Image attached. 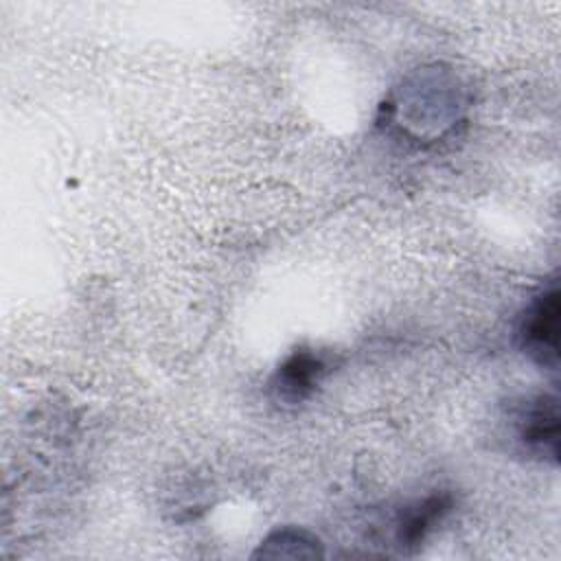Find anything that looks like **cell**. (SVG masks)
<instances>
[{"label":"cell","mask_w":561,"mask_h":561,"mask_svg":"<svg viewBox=\"0 0 561 561\" xmlns=\"http://www.w3.org/2000/svg\"><path fill=\"white\" fill-rule=\"evenodd\" d=\"M519 438L530 447L541 451L543 456L557 458V443H559V414H557V399L541 394L537 397L522 416Z\"/></svg>","instance_id":"obj_2"},{"label":"cell","mask_w":561,"mask_h":561,"mask_svg":"<svg viewBox=\"0 0 561 561\" xmlns=\"http://www.w3.org/2000/svg\"><path fill=\"white\" fill-rule=\"evenodd\" d=\"M449 511V497L447 495H432L425 502H421L416 508H410L399 526V541L401 546H419L425 535L432 530L436 522Z\"/></svg>","instance_id":"obj_4"},{"label":"cell","mask_w":561,"mask_h":561,"mask_svg":"<svg viewBox=\"0 0 561 561\" xmlns=\"http://www.w3.org/2000/svg\"><path fill=\"white\" fill-rule=\"evenodd\" d=\"M322 359L316 357L309 351H296L280 368L276 375V388L280 397L289 401H300L305 399L313 386L318 383V377L322 373Z\"/></svg>","instance_id":"obj_3"},{"label":"cell","mask_w":561,"mask_h":561,"mask_svg":"<svg viewBox=\"0 0 561 561\" xmlns=\"http://www.w3.org/2000/svg\"><path fill=\"white\" fill-rule=\"evenodd\" d=\"M522 342L535 362L546 368L557 366L559 355V291H543L526 311L522 322Z\"/></svg>","instance_id":"obj_1"}]
</instances>
